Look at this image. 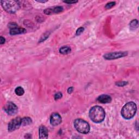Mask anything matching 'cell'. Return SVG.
Listing matches in <instances>:
<instances>
[{
    "label": "cell",
    "instance_id": "e0dca14e",
    "mask_svg": "<svg viewBox=\"0 0 139 139\" xmlns=\"http://www.w3.org/2000/svg\"><path fill=\"white\" fill-rule=\"evenodd\" d=\"M50 33H49V32H46L45 33H44L42 36H41V37L40 38L39 41V43H42L43 42V41H44L45 40H46V39H47L48 38V36L49 35Z\"/></svg>",
    "mask_w": 139,
    "mask_h": 139
},
{
    "label": "cell",
    "instance_id": "8992f818",
    "mask_svg": "<svg viewBox=\"0 0 139 139\" xmlns=\"http://www.w3.org/2000/svg\"><path fill=\"white\" fill-rule=\"evenodd\" d=\"M127 55H128L127 52L120 51L105 54V55H104L103 57L104 58H105L106 60H114L124 57L127 56Z\"/></svg>",
    "mask_w": 139,
    "mask_h": 139
},
{
    "label": "cell",
    "instance_id": "484cf974",
    "mask_svg": "<svg viewBox=\"0 0 139 139\" xmlns=\"http://www.w3.org/2000/svg\"><path fill=\"white\" fill-rule=\"evenodd\" d=\"M73 91V87L72 86L70 87L67 89V93L69 94H71V93H72Z\"/></svg>",
    "mask_w": 139,
    "mask_h": 139
},
{
    "label": "cell",
    "instance_id": "2e32d148",
    "mask_svg": "<svg viewBox=\"0 0 139 139\" xmlns=\"http://www.w3.org/2000/svg\"><path fill=\"white\" fill-rule=\"evenodd\" d=\"M15 92L16 95L18 96H21L25 93V90L24 88L21 86H18L15 89Z\"/></svg>",
    "mask_w": 139,
    "mask_h": 139
},
{
    "label": "cell",
    "instance_id": "ba28073f",
    "mask_svg": "<svg viewBox=\"0 0 139 139\" xmlns=\"http://www.w3.org/2000/svg\"><path fill=\"white\" fill-rule=\"evenodd\" d=\"M50 123L53 126H57L61 124L62 121V119L58 113H54L50 117Z\"/></svg>",
    "mask_w": 139,
    "mask_h": 139
},
{
    "label": "cell",
    "instance_id": "ffe728a7",
    "mask_svg": "<svg viewBox=\"0 0 139 139\" xmlns=\"http://www.w3.org/2000/svg\"><path fill=\"white\" fill-rule=\"evenodd\" d=\"M84 27H80L76 31V35L78 36V35H80L83 32H84Z\"/></svg>",
    "mask_w": 139,
    "mask_h": 139
},
{
    "label": "cell",
    "instance_id": "d4e9b609",
    "mask_svg": "<svg viewBox=\"0 0 139 139\" xmlns=\"http://www.w3.org/2000/svg\"><path fill=\"white\" fill-rule=\"evenodd\" d=\"M6 42V39L4 38H3V36L0 37V43H1V45L4 44Z\"/></svg>",
    "mask_w": 139,
    "mask_h": 139
},
{
    "label": "cell",
    "instance_id": "603a6c76",
    "mask_svg": "<svg viewBox=\"0 0 139 139\" xmlns=\"http://www.w3.org/2000/svg\"><path fill=\"white\" fill-rule=\"evenodd\" d=\"M24 24L26 26H27L28 27H29V28H31V27H32V26H34L33 24L31 21L27 22V20H26V21H24Z\"/></svg>",
    "mask_w": 139,
    "mask_h": 139
},
{
    "label": "cell",
    "instance_id": "44dd1931",
    "mask_svg": "<svg viewBox=\"0 0 139 139\" xmlns=\"http://www.w3.org/2000/svg\"><path fill=\"white\" fill-rule=\"evenodd\" d=\"M62 97H63V94L61 93V92H58V93L55 94L54 95V100L55 101H57L59 99H61Z\"/></svg>",
    "mask_w": 139,
    "mask_h": 139
},
{
    "label": "cell",
    "instance_id": "d6986e66",
    "mask_svg": "<svg viewBox=\"0 0 139 139\" xmlns=\"http://www.w3.org/2000/svg\"><path fill=\"white\" fill-rule=\"evenodd\" d=\"M128 82H124V81H122V82H118L116 83V85L120 87H122L125 85H126L128 84Z\"/></svg>",
    "mask_w": 139,
    "mask_h": 139
},
{
    "label": "cell",
    "instance_id": "8fae6325",
    "mask_svg": "<svg viewBox=\"0 0 139 139\" xmlns=\"http://www.w3.org/2000/svg\"><path fill=\"white\" fill-rule=\"evenodd\" d=\"M25 33H26V30L24 28L19 27L18 26L10 29V34L12 35L24 34Z\"/></svg>",
    "mask_w": 139,
    "mask_h": 139
},
{
    "label": "cell",
    "instance_id": "5b68a950",
    "mask_svg": "<svg viewBox=\"0 0 139 139\" xmlns=\"http://www.w3.org/2000/svg\"><path fill=\"white\" fill-rule=\"evenodd\" d=\"M21 126V118L20 117L12 120L8 124V130L9 132L15 131Z\"/></svg>",
    "mask_w": 139,
    "mask_h": 139
},
{
    "label": "cell",
    "instance_id": "9c48e42d",
    "mask_svg": "<svg viewBox=\"0 0 139 139\" xmlns=\"http://www.w3.org/2000/svg\"><path fill=\"white\" fill-rule=\"evenodd\" d=\"M64 11V8L61 6L53 7L46 9L44 11V13L46 15H52L53 14H59L62 13Z\"/></svg>",
    "mask_w": 139,
    "mask_h": 139
},
{
    "label": "cell",
    "instance_id": "3957f363",
    "mask_svg": "<svg viewBox=\"0 0 139 139\" xmlns=\"http://www.w3.org/2000/svg\"><path fill=\"white\" fill-rule=\"evenodd\" d=\"M1 3L4 10L10 14L15 13L20 8L19 2L17 1L3 0L1 1Z\"/></svg>",
    "mask_w": 139,
    "mask_h": 139
},
{
    "label": "cell",
    "instance_id": "30bf717a",
    "mask_svg": "<svg viewBox=\"0 0 139 139\" xmlns=\"http://www.w3.org/2000/svg\"><path fill=\"white\" fill-rule=\"evenodd\" d=\"M112 97L108 95H101L97 98V101L101 103H109L112 102Z\"/></svg>",
    "mask_w": 139,
    "mask_h": 139
},
{
    "label": "cell",
    "instance_id": "ac0fdd59",
    "mask_svg": "<svg viewBox=\"0 0 139 139\" xmlns=\"http://www.w3.org/2000/svg\"><path fill=\"white\" fill-rule=\"evenodd\" d=\"M115 4H116V3L115 2H111L106 4L105 6V8L106 9H110L112 8H113L114 6H115Z\"/></svg>",
    "mask_w": 139,
    "mask_h": 139
},
{
    "label": "cell",
    "instance_id": "cb8c5ba5",
    "mask_svg": "<svg viewBox=\"0 0 139 139\" xmlns=\"http://www.w3.org/2000/svg\"><path fill=\"white\" fill-rule=\"evenodd\" d=\"M64 3L68 4H75L78 2V1H64Z\"/></svg>",
    "mask_w": 139,
    "mask_h": 139
},
{
    "label": "cell",
    "instance_id": "7a4b0ae2",
    "mask_svg": "<svg viewBox=\"0 0 139 139\" xmlns=\"http://www.w3.org/2000/svg\"><path fill=\"white\" fill-rule=\"evenodd\" d=\"M136 110V104L133 102H129L123 106L121 110V115L124 119H131L135 116Z\"/></svg>",
    "mask_w": 139,
    "mask_h": 139
},
{
    "label": "cell",
    "instance_id": "4316f807",
    "mask_svg": "<svg viewBox=\"0 0 139 139\" xmlns=\"http://www.w3.org/2000/svg\"><path fill=\"white\" fill-rule=\"evenodd\" d=\"M37 2H39V3H45L46 2H47V1H36Z\"/></svg>",
    "mask_w": 139,
    "mask_h": 139
},
{
    "label": "cell",
    "instance_id": "6da1fadb",
    "mask_svg": "<svg viewBox=\"0 0 139 139\" xmlns=\"http://www.w3.org/2000/svg\"><path fill=\"white\" fill-rule=\"evenodd\" d=\"M104 110L100 106H94L89 111V117L91 121L96 123H101L105 118Z\"/></svg>",
    "mask_w": 139,
    "mask_h": 139
},
{
    "label": "cell",
    "instance_id": "5bb4252c",
    "mask_svg": "<svg viewBox=\"0 0 139 139\" xmlns=\"http://www.w3.org/2000/svg\"><path fill=\"white\" fill-rule=\"evenodd\" d=\"M32 120L29 117H25L21 118V126H27L32 123Z\"/></svg>",
    "mask_w": 139,
    "mask_h": 139
},
{
    "label": "cell",
    "instance_id": "4fadbf2b",
    "mask_svg": "<svg viewBox=\"0 0 139 139\" xmlns=\"http://www.w3.org/2000/svg\"><path fill=\"white\" fill-rule=\"evenodd\" d=\"M71 52V48L67 46H64L59 49V52L62 54H67Z\"/></svg>",
    "mask_w": 139,
    "mask_h": 139
},
{
    "label": "cell",
    "instance_id": "7402d4cb",
    "mask_svg": "<svg viewBox=\"0 0 139 139\" xmlns=\"http://www.w3.org/2000/svg\"><path fill=\"white\" fill-rule=\"evenodd\" d=\"M16 27H18V25L16 24V23L14 22H11L10 24H8V27L10 28V29L12 28H15Z\"/></svg>",
    "mask_w": 139,
    "mask_h": 139
},
{
    "label": "cell",
    "instance_id": "277c9868",
    "mask_svg": "<svg viewBox=\"0 0 139 139\" xmlns=\"http://www.w3.org/2000/svg\"><path fill=\"white\" fill-rule=\"evenodd\" d=\"M74 126L76 130L80 133L87 134L90 132V125L84 120L76 119L74 121Z\"/></svg>",
    "mask_w": 139,
    "mask_h": 139
},
{
    "label": "cell",
    "instance_id": "7c38bea8",
    "mask_svg": "<svg viewBox=\"0 0 139 139\" xmlns=\"http://www.w3.org/2000/svg\"><path fill=\"white\" fill-rule=\"evenodd\" d=\"M39 138H47L48 136V132L47 128L44 126H41L39 128Z\"/></svg>",
    "mask_w": 139,
    "mask_h": 139
},
{
    "label": "cell",
    "instance_id": "9a60e30c",
    "mask_svg": "<svg viewBox=\"0 0 139 139\" xmlns=\"http://www.w3.org/2000/svg\"><path fill=\"white\" fill-rule=\"evenodd\" d=\"M138 26V22L137 20H132L130 24H129V27H130V29L132 31H134L136 29Z\"/></svg>",
    "mask_w": 139,
    "mask_h": 139
},
{
    "label": "cell",
    "instance_id": "52a82bcc",
    "mask_svg": "<svg viewBox=\"0 0 139 139\" xmlns=\"http://www.w3.org/2000/svg\"><path fill=\"white\" fill-rule=\"evenodd\" d=\"M4 109L8 115L11 116L15 115L18 112L17 106L11 102H8L6 104Z\"/></svg>",
    "mask_w": 139,
    "mask_h": 139
}]
</instances>
